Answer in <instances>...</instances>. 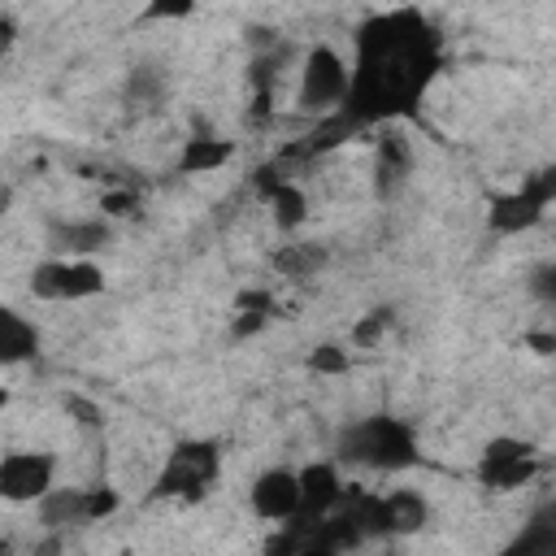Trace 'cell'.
<instances>
[{
  "instance_id": "cell-1",
  "label": "cell",
  "mask_w": 556,
  "mask_h": 556,
  "mask_svg": "<svg viewBox=\"0 0 556 556\" xmlns=\"http://www.w3.org/2000/svg\"><path fill=\"white\" fill-rule=\"evenodd\" d=\"M434 70H439L434 30L413 9L369 17L356 35V65H352V91L343 117L361 126L408 109L421 96V87L434 78Z\"/></svg>"
},
{
  "instance_id": "cell-2",
  "label": "cell",
  "mask_w": 556,
  "mask_h": 556,
  "mask_svg": "<svg viewBox=\"0 0 556 556\" xmlns=\"http://www.w3.org/2000/svg\"><path fill=\"white\" fill-rule=\"evenodd\" d=\"M339 456L352 465H365V469L400 473V469L417 465V439L400 417H365L343 430Z\"/></svg>"
},
{
  "instance_id": "cell-3",
  "label": "cell",
  "mask_w": 556,
  "mask_h": 556,
  "mask_svg": "<svg viewBox=\"0 0 556 556\" xmlns=\"http://www.w3.org/2000/svg\"><path fill=\"white\" fill-rule=\"evenodd\" d=\"M348 91H352V65L330 43H313L304 65H300L295 109L300 113H330V109L348 104Z\"/></svg>"
},
{
  "instance_id": "cell-4",
  "label": "cell",
  "mask_w": 556,
  "mask_h": 556,
  "mask_svg": "<svg viewBox=\"0 0 556 556\" xmlns=\"http://www.w3.org/2000/svg\"><path fill=\"white\" fill-rule=\"evenodd\" d=\"M217 478V447L213 443H178L156 478V495H187L195 500Z\"/></svg>"
},
{
  "instance_id": "cell-5",
  "label": "cell",
  "mask_w": 556,
  "mask_h": 556,
  "mask_svg": "<svg viewBox=\"0 0 556 556\" xmlns=\"http://www.w3.org/2000/svg\"><path fill=\"white\" fill-rule=\"evenodd\" d=\"M56 460L48 452H9L0 460V495L9 504H39L52 491Z\"/></svg>"
},
{
  "instance_id": "cell-6",
  "label": "cell",
  "mask_w": 556,
  "mask_h": 556,
  "mask_svg": "<svg viewBox=\"0 0 556 556\" xmlns=\"http://www.w3.org/2000/svg\"><path fill=\"white\" fill-rule=\"evenodd\" d=\"M252 513L265 521H291L300 517V473L291 469H265L252 482Z\"/></svg>"
},
{
  "instance_id": "cell-7",
  "label": "cell",
  "mask_w": 556,
  "mask_h": 556,
  "mask_svg": "<svg viewBox=\"0 0 556 556\" xmlns=\"http://www.w3.org/2000/svg\"><path fill=\"white\" fill-rule=\"evenodd\" d=\"M408 174H413V148H408V139H404V135H400L395 126H387V130L378 135V161H374V191H378L382 200H395V195L404 191Z\"/></svg>"
},
{
  "instance_id": "cell-8",
  "label": "cell",
  "mask_w": 556,
  "mask_h": 556,
  "mask_svg": "<svg viewBox=\"0 0 556 556\" xmlns=\"http://www.w3.org/2000/svg\"><path fill=\"white\" fill-rule=\"evenodd\" d=\"M543 208H547V204H543L530 187H517V191L491 195V204H486V226H491L495 235H521V230H530V226L543 222Z\"/></svg>"
},
{
  "instance_id": "cell-9",
  "label": "cell",
  "mask_w": 556,
  "mask_h": 556,
  "mask_svg": "<svg viewBox=\"0 0 556 556\" xmlns=\"http://www.w3.org/2000/svg\"><path fill=\"white\" fill-rule=\"evenodd\" d=\"M113 239L109 222L87 217V222H52L48 226V248L52 252H70V261H91V252H100Z\"/></svg>"
},
{
  "instance_id": "cell-10",
  "label": "cell",
  "mask_w": 556,
  "mask_h": 556,
  "mask_svg": "<svg viewBox=\"0 0 556 556\" xmlns=\"http://www.w3.org/2000/svg\"><path fill=\"white\" fill-rule=\"evenodd\" d=\"M339 500H343V482L330 460H313L300 469V517H326Z\"/></svg>"
},
{
  "instance_id": "cell-11",
  "label": "cell",
  "mask_w": 556,
  "mask_h": 556,
  "mask_svg": "<svg viewBox=\"0 0 556 556\" xmlns=\"http://www.w3.org/2000/svg\"><path fill=\"white\" fill-rule=\"evenodd\" d=\"M35 517L43 530H65V526H78L87 521V486H52L39 504H35Z\"/></svg>"
},
{
  "instance_id": "cell-12",
  "label": "cell",
  "mask_w": 556,
  "mask_h": 556,
  "mask_svg": "<svg viewBox=\"0 0 556 556\" xmlns=\"http://www.w3.org/2000/svg\"><path fill=\"white\" fill-rule=\"evenodd\" d=\"M230 156H235V143H230V139H217V135H191V139H182L178 174H213V169H222Z\"/></svg>"
},
{
  "instance_id": "cell-13",
  "label": "cell",
  "mask_w": 556,
  "mask_h": 556,
  "mask_svg": "<svg viewBox=\"0 0 556 556\" xmlns=\"http://www.w3.org/2000/svg\"><path fill=\"white\" fill-rule=\"evenodd\" d=\"M39 352V330L35 321H26L17 308H0V361L4 365H22Z\"/></svg>"
},
{
  "instance_id": "cell-14",
  "label": "cell",
  "mask_w": 556,
  "mask_h": 556,
  "mask_svg": "<svg viewBox=\"0 0 556 556\" xmlns=\"http://www.w3.org/2000/svg\"><path fill=\"white\" fill-rule=\"evenodd\" d=\"M430 508L417 491H391L382 500V534H417L426 526Z\"/></svg>"
},
{
  "instance_id": "cell-15",
  "label": "cell",
  "mask_w": 556,
  "mask_h": 556,
  "mask_svg": "<svg viewBox=\"0 0 556 556\" xmlns=\"http://www.w3.org/2000/svg\"><path fill=\"white\" fill-rule=\"evenodd\" d=\"M326 261H330V252L321 243H282L274 252V269L282 278H313L326 269Z\"/></svg>"
},
{
  "instance_id": "cell-16",
  "label": "cell",
  "mask_w": 556,
  "mask_h": 556,
  "mask_svg": "<svg viewBox=\"0 0 556 556\" xmlns=\"http://www.w3.org/2000/svg\"><path fill=\"white\" fill-rule=\"evenodd\" d=\"M500 556H556V526H552L543 513H534V517L521 526V534H513V539L504 543Z\"/></svg>"
},
{
  "instance_id": "cell-17",
  "label": "cell",
  "mask_w": 556,
  "mask_h": 556,
  "mask_svg": "<svg viewBox=\"0 0 556 556\" xmlns=\"http://www.w3.org/2000/svg\"><path fill=\"white\" fill-rule=\"evenodd\" d=\"M104 291V269L96 261H61V300H91Z\"/></svg>"
},
{
  "instance_id": "cell-18",
  "label": "cell",
  "mask_w": 556,
  "mask_h": 556,
  "mask_svg": "<svg viewBox=\"0 0 556 556\" xmlns=\"http://www.w3.org/2000/svg\"><path fill=\"white\" fill-rule=\"evenodd\" d=\"M269 213H274V226L278 230H300L308 222V195L295 187V182H282L274 195H269Z\"/></svg>"
},
{
  "instance_id": "cell-19",
  "label": "cell",
  "mask_w": 556,
  "mask_h": 556,
  "mask_svg": "<svg viewBox=\"0 0 556 556\" xmlns=\"http://www.w3.org/2000/svg\"><path fill=\"white\" fill-rule=\"evenodd\" d=\"M526 456H530V443H521V439H513V434H495V439H486V447H482L478 478H486V473H495V469H504V465H513V460H526Z\"/></svg>"
},
{
  "instance_id": "cell-20",
  "label": "cell",
  "mask_w": 556,
  "mask_h": 556,
  "mask_svg": "<svg viewBox=\"0 0 556 556\" xmlns=\"http://www.w3.org/2000/svg\"><path fill=\"white\" fill-rule=\"evenodd\" d=\"M161 96H165V74L156 65H135L126 78V100L152 109V104H161Z\"/></svg>"
},
{
  "instance_id": "cell-21",
  "label": "cell",
  "mask_w": 556,
  "mask_h": 556,
  "mask_svg": "<svg viewBox=\"0 0 556 556\" xmlns=\"http://www.w3.org/2000/svg\"><path fill=\"white\" fill-rule=\"evenodd\" d=\"M395 326V308H369L356 326H352V343L356 348H374V343H382V334Z\"/></svg>"
},
{
  "instance_id": "cell-22",
  "label": "cell",
  "mask_w": 556,
  "mask_h": 556,
  "mask_svg": "<svg viewBox=\"0 0 556 556\" xmlns=\"http://www.w3.org/2000/svg\"><path fill=\"white\" fill-rule=\"evenodd\" d=\"M30 295L35 300H61V256H48L30 269Z\"/></svg>"
},
{
  "instance_id": "cell-23",
  "label": "cell",
  "mask_w": 556,
  "mask_h": 556,
  "mask_svg": "<svg viewBox=\"0 0 556 556\" xmlns=\"http://www.w3.org/2000/svg\"><path fill=\"white\" fill-rule=\"evenodd\" d=\"M348 348H339V343H317L313 352H308V369L313 374H326V378H339V374H348Z\"/></svg>"
},
{
  "instance_id": "cell-24",
  "label": "cell",
  "mask_w": 556,
  "mask_h": 556,
  "mask_svg": "<svg viewBox=\"0 0 556 556\" xmlns=\"http://www.w3.org/2000/svg\"><path fill=\"white\" fill-rule=\"evenodd\" d=\"M530 478H534V456H526V460H513V465H504V469L486 473L482 482H486V486H495V491H513V486H526Z\"/></svg>"
},
{
  "instance_id": "cell-25",
  "label": "cell",
  "mask_w": 556,
  "mask_h": 556,
  "mask_svg": "<svg viewBox=\"0 0 556 556\" xmlns=\"http://www.w3.org/2000/svg\"><path fill=\"white\" fill-rule=\"evenodd\" d=\"M526 287H530V295H534V300H543V304H556V256H552V261H539V265H530V274H526Z\"/></svg>"
},
{
  "instance_id": "cell-26",
  "label": "cell",
  "mask_w": 556,
  "mask_h": 556,
  "mask_svg": "<svg viewBox=\"0 0 556 556\" xmlns=\"http://www.w3.org/2000/svg\"><path fill=\"white\" fill-rule=\"evenodd\" d=\"M65 413H70L83 430H100V426H104V408H100L96 400L78 395V391H70V395H65Z\"/></svg>"
},
{
  "instance_id": "cell-27",
  "label": "cell",
  "mask_w": 556,
  "mask_h": 556,
  "mask_svg": "<svg viewBox=\"0 0 556 556\" xmlns=\"http://www.w3.org/2000/svg\"><path fill=\"white\" fill-rule=\"evenodd\" d=\"M117 513V491L113 486H87V521H104Z\"/></svg>"
},
{
  "instance_id": "cell-28",
  "label": "cell",
  "mask_w": 556,
  "mask_h": 556,
  "mask_svg": "<svg viewBox=\"0 0 556 556\" xmlns=\"http://www.w3.org/2000/svg\"><path fill=\"white\" fill-rule=\"evenodd\" d=\"M100 208H104V217H130L139 208V195L135 191H104Z\"/></svg>"
},
{
  "instance_id": "cell-29",
  "label": "cell",
  "mask_w": 556,
  "mask_h": 556,
  "mask_svg": "<svg viewBox=\"0 0 556 556\" xmlns=\"http://www.w3.org/2000/svg\"><path fill=\"white\" fill-rule=\"evenodd\" d=\"M543 204H556V161L552 165H543L539 174H530V182H526Z\"/></svg>"
},
{
  "instance_id": "cell-30",
  "label": "cell",
  "mask_w": 556,
  "mask_h": 556,
  "mask_svg": "<svg viewBox=\"0 0 556 556\" xmlns=\"http://www.w3.org/2000/svg\"><path fill=\"white\" fill-rule=\"evenodd\" d=\"M235 308H239V313H265V317H269V313H274V295H269V291H243V295L235 300Z\"/></svg>"
},
{
  "instance_id": "cell-31",
  "label": "cell",
  "mask_w": 556,
  "mask_h": 556,
  "mask_svg": "<svg viewBox=\"0 0 556 556\" xmlns=\"http://www.w3.org/2000/svg\"><path fill=\"white\" fill-rule=\"evenodd\" d=\"M265 313H235V326H230V334L235 339H248V334H256V330H265Z\"/></svg>"
},
{
  "instance_id": "cell-32",
  "label": "cell",
  "mask_w": 556,
  "mask_h": 556,
  "mask_svg": "<svg viewBox=\"0 0 556 556\" xmlns=\"http://www.w3.org/2000/svg\"><path fill=\"white\" fill-rule=\"evenodd\" d=\"M191 13V4L187 0H178V4H152V9H143V17H187Z\"/></svg>"
},
{
  "instance_id": "cell-33",
  "label": "cell",
  "mask_w": 556,
  "mask_h": 556,
  "mask_svg": "<svg viewBox=\"0 0 556 556\" xmlns=\"http://www.w3.org/2000/svg\"><path fill=\"white\" fill-rule=\"evenodd\" d=\"M526 343H530L539 356H552V352H556V334H547V330H530Z\"/></svg>"
},
{
  "instance_id": "cell-34",
  "label": "cell",
  "mask_w": 556,
  "mask_h": 556,
  "mask_svg": "<svg viewBox=\"0 0 556 556\" xmlns=\"http://www.w3.org/2000/svg\"><path fill=\"white\" fill-rule=\"evenodd\" d=\"M56 552H61V534H56V530H48V539L35 547V556H56Z\"/></svg>"
},
{
  "instance_id": "cell-35",
  "label": "cell",
  "mask_w": 556,
  "mask_h": 556,
  "mask_svg": "<svg viewBox=\"0 0 556 556\" xmlns=\"http://www.w3.org/2000/svg\"><path fill=\"white\" fill-rule=\"evenodd\" d=\"M543 517H547V521H552V526H556V500H552V504H547V508H543Z\"/></svg>"
}]
</instances>
